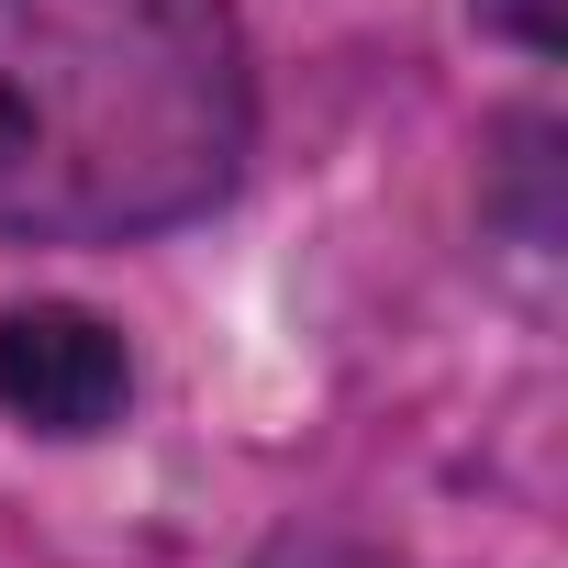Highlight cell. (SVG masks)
<instances>
[{
    "label": "cell",
    "instance_id": "obj_1",
    "mask_svg": "<svg viewBox=\"0 0 568 568\" xmlns=\"http://www.w3.org/2000/svg\"><path fill=\"white\" fill-rule=\"evenodd\" d=\"M245 45L223 0H0V223L112 245L190 223L245 168Z\"/></svg>",
    "mask_w": 568,
    "mask_h": 568
},
{
    "label": "cell",
    "instance_id": "obj_3",
    "mask_svg": "<svg viewBox=\"0 0 568 568\" xmlns=\"http://www.w3.org/2000/svg\"><path fill=\"white\" fill-rule=\"evenodd\" d=\"M479 23H501L513 45H535V57H546V45H557V0H479Z\"/></svg>",
    "mask_w": 568,
    "mask_h": 568
},
{
    "label": "cell",
    "instance_id": "obj_2",
    "mask_svg": "<svg viewBox=\"0 0 568 568\" xmlns=\"http://www.w3.org/2000/svg\"><path fill=\"white\" fill-rule=\"evenodd\" d=\"M134 368H123V335L68 313V302H34V313H0V413L34 424V435H101L123 413Z\"/></svg>",
    "mask_w": 568,
    "mask_h": 568
}]
</instances>
